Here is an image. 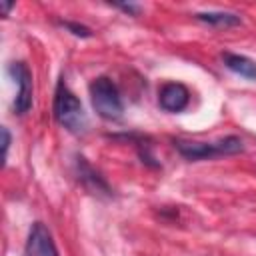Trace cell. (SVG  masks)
Instances as JSON below:
<instances>
[{
  "instance_id": "8fae6325",
  "label": "cell",
  "mask_w": 256,
  "mask_h": 256,
  "mask_svg": "<svg viewBox=\"0 0 256 256\" xmlns=\"http://www.w3.org/2000/svg\"><path fill=\"white\" fill-rule=\"evenodd\" d=\"M0 132H2V160H4V164H6L8 148H10V132H8V128H2Z\"/></svg>"
},
{
  "instance_id": "7a4b0ae2",
  "label": "cell",
  "mask_w": 256,
  "mask_h": 256,
  "mask_svg": "<svg viewBox=\"0 0 256 256\" xmlns=\"http://www.w3.org/2000/svg\"><path fill=\"white\" fill-rule=\"evenodd\" d=\"M54 118L62 128H66L72 134H84L88 130V116L80 100L64 84V80L58 82L54 92Z\"/></svg>"
},
{
  "instance_id": "ba28073f",
  "label": "cell",
  "mask_w": 256,
  "mask_h": 256,
  "mask_svg": "<svg viewBox=\"0 0 256 256\" xmlns=\"http://www.w3.org/2000/svg\"><path fill=\"white\" fill-rule=\"evenodd\" d=\"M224 66L232 70L234 74L246 78V80H256V60L244 56V54H234V52H224L222 54Z\"/></svg>"
},
{
  "instance_id": "8992f818",
  "label": "cell",
  "mask_w": 256,
  "mask_h": 256,
  "mask_svg": "<svg viewBox=\"0 0 256 256\" xmlns=\"http://www.w3.org/2000/svg\"><path fill=\"white\" fill-rule=\"evenodd\" d=\"M190 102V92L180 82H166L158 90V104L166 112H182Z\"/></svg>"
},
{
  "instance_id": "7c38bea8",
  "label": "cell",
  "mask_w": 256,
  "mask_h": 256,
  "mask_svg": "<svg viewBox=\"0 0 256 256\" xmlns=\"http://www.w3.org/2000/svg\"><path fill=\"white\" fill-rule=\"evenodd\" d=\"M116 8H120V10H124V12H128L130 16H138V12H140V6L138 4H114Z\"/></svg>"
},
{
  "instance_id": "30bf717a",
  "label": "cell",
  "mask_w": 256,
  "mask_h": 256,
  "mask_svg": "<svg viewBox=\"0 0 256 256\" xmlns=\"http://www.w3.org/2000/svg\"><path fill=\"white\" fill-rule=\"evenodd\" d=\"M68 32H72L74 36H78V38H90L92 36V30L88 28V26H84V24H78V22H64L62 24Z\"/></svg>"
},
{
  "instance_id": "5b68a950",
  "label": "cell",
  "mask_w": 256,
  "mask_h": 256,
  "mask_svg": "<svg viewBox=\"0 0 256 256\" xmlns=\"http://www.w3.org/2000/svg\"><path fill=\"white\" fill-rule=\"evenodd\" d=\"M24 254L26 256H60L50 230L42 222L32 224V228L28 232L26 246H24Z\"/></svg>"
},
{
  "instance_id": "277c9868",
  "label": "cell",
  "mask_w": 256,
  "mask_h": 256,
  "mask_svg": "<svg viewBox=\"0 0 256 256\" xmlns=\"http://www.w3.org/2000/svg\"><path fill=\"white\" fill-rule=\"evenodd\" d=\"M8 72L12 74L16 82V100H14V110L16 114H26L32 106V74L30 68L24 62H12L8 66Z\"/></svg>"
},
{
  "instance_id": "52a82bcc",
  "label": "cell",
  "mask_w": 256,
  "mask_h": 256,
  "mask_svg": "<svg viewBox=\"0 0 256 256\" xmlns=\"http://www.w3.org/2000/svg\"><path fill=\"white\" fill-rule=\"evenodd\" d=\"M76 174H78V180L92 192V194H104V196H110V188L108 184L104 182V178L86 162V158L82 156H76Z\"/></svg>"
},
{
  "instance_id": "6da1fadb",
  "label": "cell",
  "mask_w": 256,
  "mask_h": 256,
  "mask_svg": "<svg viewBox=\"0 0 256 256\" xmlns=\"http://www.w3.org/2000/svg\"><path fill=\"white\" fill-rule=\"evenodd\" d=\"M174 148L180 152V156H184L190 162H198V160H212L218 156H232L244 150V142L242 138L230 134L224 136L216 142H198V140H182L176 138L174 140Z\"/></svg>"
},
{
  "instance_id": "4fadbf2b",
  "label": "cell",
  "mask_w": 256,
  "mask_h": 256,
  "mask_svg": "<svg viewBox=\"0 0 256 256\" xmlns=\"http://www.w3.org/2000/svg\"><path fill=\"white\" fill-rule=\"evenodd\" d=\"M14 4L12 2H0V8H2V14L4 16H8V12H10V8H12Z\"/></svg>"
},
{
  "instance_id": "9c48e42d",
  "label": "cell",
  "mask_w": 256,
  "mask_h": 256,
  "mask_svg": "<svg viewBox=\"0 0 256 256\" xmlns=\"http://www.w3.org/2000/svg\"><path fill=\"white\" fill-rule=\"evenodd\" d=\"M196 18L200 20V22H206V24H210V26H224V28H228V26H238L242 20H240V16L238 14H232V12H198L196 14Z\"/></svg>"
},
{
  "instance_id": "3957f363",
  "label": "cell",
  "mask_w": 256,
  "mask_h": 256,
  "mask_svg": "<svg viewBox=\"0 0 256 256\" xmlns=\"http://www.w3.org/2000/svg\"><path fill=\"white\" fill-rule=\"evenodd\" d=\"M90 100L96 110V114L104 120H120L124 112L122 96L116 88V84L108 76H98L90 82Z\"/></svg>"
}]
</instances>
